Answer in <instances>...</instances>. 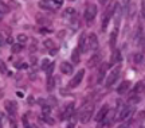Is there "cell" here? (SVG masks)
Instances as JSON below:
<instances>
[{"label":"cell","instance_id":"6da1fadb","mask_svg":"<svg viewBox=\"0 0 145 128\" xmlns=\"http://www.w3.org/2000/svg\"><path fill=\"white\" fill-rule=\"evenodd\" d=\"M93 112H94V105L93 104H88V105L82 109L81 115H79V121L82 124L89 123L90 119H91V116H93Z\"/></svg>","mask_w":145,"mask_h":128},{"label":"cell","instance_id":"7a4b0ae2","mask_svg":"<svg viewBox=\"0 0 145 128\" xmlns=\"http://www.w3.org/2000/svg\"><path fill=\"white\" fill-rule=\"evenodd\" d=\"M122 15H124V8H121V3L117 1L114 4V12H113V19H114L116 28H118L120 23H121V19H122Z\"/></svg>","mask_w":145,"mask_h":128},{"label":"cell","instance_id":"3957f363","mask_svg":"<svg viewBox=\"0 0 145 128\" xmlns=\"http://www.w3.org/2000/svg\"><path fill=\"white\" fill-rule=\"evenodd\" d=\"M83 16H85L86 22H93V19L97 16V5L95 4H89L88 7H86V10H85Z\"/></svg>","mask_w":145,"mask_h":128},{"label":"cell","instance_id":"277c9868","mask_svg":"<svg viewBox=\"0 0 145 128\" xmlns=\"http://www.w3.org/2000/svg\"><path fill=\"white\" fill-rule=\"evenodd\" d=\"M83 77H85V69H81L79 72L75 73V76L72 77V80L69 84V88H77L81 82H82Z\"/></svg>","mask_w":145,"mask_h":128},{"label":"cell","instance_id":"5b68a950","mask_svg":"<svg viewBox=\"0 0 145 128\" xmlns=\"http://www.w3.org/2000/svg\"><path fill=\"white\" fill-rule=\"evenodd\" d=\"M120 72H121V67L120 66H117V67H114L113 69V72L109 74V77H108V80H106V86L108 88H110L112 85H113L114 82L118 80V77H120Z\"/></svg>","mask_w":145,"mask_h":128},{"label":"cell","instance_id":"8992f818","mask_svg":"<svg viewBox=\"0 0 145 128\" xmlns=\"http://www.w3.org/2000/svg\"><path fill=\"white\" fill-rule=\"evenodd\" d=\"M4 107H5V111L8 112V115H10V116H15L16 112H18V105H16L15 101L5 100V101H4Z\"/></svg>","mask_w":145,"mask_h":128},{"label":"cell","instance_id":"52a82bcc","mask_svg":"<svg viewBox=\"0 0 145 128\" xmlns=\"http://www.w3.org/2000/svg\"><path fill=\"white\" fill-rule=\"evenodd\" d=\"M88 47H89V50H93V51L98 49V38L93 32L88 36Z\"/></svg>","mask_w":145,"mask_h":128},{"label":"cell","instance_id":"ba28073f","mask_svg":"<svg viewBox=\"0 0 145 128\" xmlns=\"http://www.w3.org/2000/svg\"><path fill=\"white\" fill-rule=\"evenodd\" d=\"M113 12H114V8H113V7H109L108 11L105 12V15H104V20H102V26H101V28H102V31L106 30V27H108L109 22H110V19H112V16H113Z\"/></svg>","mask_w":145,"mask_h":128},{"label":"cell","instance_id":"9c48e42d","mask_svg":"<svg viewBox=\"0 0 145 128\" xmlns=\"http://www.w3.org/2000/svg\"><path fill=\"white\" fill-rule=\"evenodd\" d=\"M132 112H133V108H132V105H129V104L124 105L122 111L120 112V120H125V119H128L130 115H132Z\"/></svg>","mask_w":145,"mask_h":128},{"label":"cell","instance_id":"30bf717a","mask_svg":"<svg viewBox=\"0 0 145 128\" xmlns=\"http://www.w3.org/2000/svg\"><path fill=\"white\" fill-rule=\"evenodd\" d=\"M74 115V102H70V104H67V107L65 108V111H63L62 113V120H65V119H70Z\"/></svg>","mask_w":145,"mask_h":128},{"label":"cell","instance_id":"8fae6325","mask_svg":"<svg viewBox=\"0 0 145 128\" xmlns=\"http://www.w3.org/2000/svg\"><path fill=\"white\" fill-rule=\"evenodd\" d=\"M78 46H79V49H81V51H82V53H86V51L89 50V47H88V38H86V35H85V34H82V35H81L79 42H78Z\"/></svg>","mask_w":145,"mask_h":128},{"label":"cell","instance_id":"7c38bea8","mask_svg":"<svg viewBox=\"0 0 145 128\" xmlns=\"http://www.w3.org/2000/svg\"><path fill=\"white\" fill-rule=\"evenodd\" d=\"M72 70H74V67H72V65L70 63V62H62L61 63V72L63 73V74H71Z\"/></svg>","mask_w":145,"mask_h":128},{"label":"cell","instance_id":"4fadbf2b","mask_svg":"<svg viewBox=\"0 0 145 128\" xmlns=\"http://www.w3.org/2000/svg\"><path fill=\"white\" fill-rule=\"evenodd\" d=\"M108 67H109L108 63H104L102 66L99 67L98 77H97V82H98V84H101V82H102V80L105 78V74H106V70H108Z\"/></svg>","mask_w":145,"mask_h":128},{"label":"cell","instance_id":"5bb4252c","mask_svg":"<svg viewBox=\"0 0 145 128\" xmlns=\"http://www.w3.org/2000/svg\"><path fill=\"white\" fill-rule=\"evenodd\" d=\"M108 113H109V107H108V105H104V108H102V109L97 113L95 120H97V121H102V120L106 117V115H108Z\"/></svg>","mask_w":145,"mask_h":128},{"label":"cell","instance_id":"9a60e30c","mask_svg":"<svg viewBox=\"0 0 145 128\" xmlns=\"http://www.w3.org/2000/svg\"><path fill=\"white\" fill-rule=\"evenodd\" d=\"M99 61H101V57H99L98 54H94V55L91 57L90 59H89L88 66H89V67H94V66H97Z\"/></svg>","mask_w":145,"mask_h":128},{"label":"cell","instance_id":"2e32d148","mask_svg":"<svg viewBox=\"0 0 145 128\" xmlns=\"http://www.w3.org/2000/svg\"><path fill=\"white\" fill-rule=\"evenodd\" d=\"M75 10L74 8H71V7H69V8H66V10L63 11V14H62V16L63 18H66V19H71L72 16H75Z\"/></svg>","mask_w":145,"mask_h":128},{"label":"cell","instance_id":"e0dca14e","mask_svg":"<svg viewBox=\"0 0 145 128\" xmlns=\"http://www.w3.org/2000/svg\"><path fill=\"white\" fill-rule=\"evenodd\" d=\"M129 86H130V82L129 81H122V82H121V85L118 86V89H117V92H118L120 94H124V93L129 89Z\"/></svg>","mask_w":145,"mask_h":128},{"label":"cell","instance_id":"ac0fdd59","mask_svg":"<svg viewBox=\"0 0 145 128\" xmlns=\"http://www.w3.org/2000/svg\"><path fill=\"white\" fill-rule=\"evenodd\" d=\"M117 35H118V28H114L113 32L110 34V47H112V49L116 46V42H117Z\"/></svg>","mask_w":145,"mask_h":128},{"label":"cell","instance_id":"d6986e66","mask_svg":"<svg viewBox=\"0 0 145 128\" xmlns=\"http://www.w3.org/2000/svg\"><path fill=\"white\" fill-rule=\"evenodd\" d=\"M110 61L113 62V63L122 61V57H121V51H120V50H114L113 54H112V59H110Z\"/></svg>","mask_w":145,"mask_h":128},{"label":"cell","instance_id":"ffe728a7","mask_svg":"<svg viewBox=\"0 0 145 128\" xmlns=\"http://www.w3.org/2000/svg\"><path fill=\"white\" fill-rule=\"evenodd\" d=\"M144 90V82H137L135 85V88H133V94H137V93H141Z\"/></svg>","mask_w":145,"mask_h":128},{"label":"cell","instance_id":"44dd1931","mask_svg":"<svg viewBox=\"0 0 145 128\" xmlns=\"http://www.w3.org/2000/svg\"><path fill=\"white\" fill-rule=\"evenodd\" d=\"M128 7H129V8H125V10L128 11V14H126V16H128V18H129V19H132V18H133V15H135L136 14V11H135V8H133V3H128Z\"/></svg>","mask_w":145,"mask_h":128},{"label":"cell","instance_id":"7402d4cb","mask_svg":"<svg viewBox=\"0 0 145 128\" xmlns=\"http://www.w3.org/2000/svg\"><path fill=\"white\" fill-rule=\"evenodd\" d=\"M54 86H55V78L54 77H48L47 78V90H50L51 92L52 89H54Z\"/></svg>","mask_w":145,"mask_h":128},{"label":"cell","instance_id":"603a6c76","mask_svg":"<svg viewBox=\"0 0 145 128\" xmlns=\"http://www.w3.org/2000/svg\"><path fill=\"white\" fill-rule=\"evenodd\" d=\"M71 61H72V63H75V65H78L79 63V51L78 50H74L72 51V54H71Z\"/></svg>","mask_w":145,"mask_h":128},{"label":"cell","instance_id":"cb8c5ba5","mask_svg":"<svg viewBox=\"0 0 145 128\" xmlns=\"http://www.w3.org/2000/svg\"><path fill=\"white\" fill-rule=\"evenodd\" d=\"M51 1H39V7L43 10H51Z\"/></svg>","mask_w":145,"mask_h":128},{"label":"cell","instance_id":"d4e9b609","mask_svg":"<svg viewBox=\"0 0 145 128\" xmlns=\"http://www.w3.org/2000/svg\"><path fill=\"white\" fill-rule=\"evenodd\" d=\"M43 46L46 47V49H50V50L55 49V46H54V41H51V39H46V41L43 42Z\"/></svg>","mask_w":145,"mask_h":128},{"label":"cell","instance_id":"484cf974","mask_svg":"<svg viewBox=\"0 0 145 128\" xmlns=\"http://www.w3.org/2000/svg\"><path fill=\"white\" fill-rule=\"evenodd\" d=\"M50 66H51V61H50V59H47V58H44V59L42 61L40 67L43 69V70H47V69H48Z\"/></svg>","mask_w":145,"mask_h":128},{"label":"cell","instance_id":"4316f807","mask_svg":"<svg viewBox=\"0 0 145 128\" xmlns=\"http://www.w3.org/2000/svg\"><path fill=\"white\" fill-rule=\"evenodd\" d=\"M7 12H10V7L5 3L0 1V14H7Z\"/></svg>","mask_w":145,"mask_h":128},{"label":"cell","instance_id":"83f0119b","mask_svg":"<svg viewBox=\"0 0 145 128\" xmlns=\"http://www.w3.org/2000/svg\"><path fill=\"white\" fill-rule=\"evenodd\" d=\"M16 39L19 41V43H20V45H23V43H26V42L28 41V36H27L26 34H19V35L16 36Z\"/></svg>","mask_w":145,"mask_h":128},{"label":"cell","instance_id":"f1b7e54d","mask_svg":"<svg viewBox=\"0 0 145 128\" xmlns=\"http://www.w3.org/2000/svg\"><path fill=\"white\" fill-rule=\"evenodd\" d=\"M22 49H23V45H20V43H14L11 50H12V53H15L16 54V53H20Z\"/></svg>","mask_w":145,"mask_h":128},{"label":"cell","instance_id":"f546056e","mask_svg":"<svg viewBox=\"0 0 145 128\" xmlns=\"http://www.w3.org/2000/svg\"><path fill=\"white\" fill-rule=\"evenodd\" d=\"M133 61H135L136 63H141V62L144 61V55H142L141 53H137V54L133 55Z\"/></svg>","mask_w":145,"mask_h":128},{"label":"cell","instance_id":"4dcf8cb0","mask_svg":"<svg viewBox=\"0 0 145 128\" xmlns=\"http://www.w3.org/2000/svg\"><path fill=\"white\" fill-rule=\"evenodd\" d=\"M36 22L39 23V24H43V23H46V18L44 16H42V15H36Z\"/></svg>","mask_w":145,"mask_h":128},{"label":"cell","instance_id":"1f68e13d","mask_svg":"<svg viewBox=\"0 0 145 128\" xmlns=\"http://www.w3.org/2000/svg\"><path fill=\"white\" fill-rule=\"evenodd\" d=\"M0 72L1 73H7V66H5V62L4 61H1V59H0Z\"/></svg>","mask_w":145,"mask_h":128},{"label":"cell","instance_id":"d6a6232c","mask_svg":"<svg viewBox=\"0 0 145 128\" xmlns=\"http://www.w3.org/2000/svg\"><path fill=\"white\" fill-rule=\"evenodd\" d=\"M140 101V97H130L129 98V102H128V104H137V102Z\"/></svg>","mask_w":145,"mask_h":128},{"label":"cell","instance_id":"836d02e7","mask_svg":"<svg viewBox=\"0 0 145 128\" xmlns=\"http://www.w3.org/2000/svg\"><path fill=\"white\" fill-rule=\"evenodd\" d=\"M141 15L142 19H145V1H141Z\"/></svg>","mask_w":145,"mask_h":128},{"label":"cell","instance_id":"e575fe53","mask_svg":"<svg viewBox=\"0 0 145 128\" xmlns=\"http://www.w3.org/2000/svg\"><path fill=\"white\" fill-rule=\"evenodd\" d=\"M43 120H44L46 123H48V124H54V120H52L51 117H48V116H43Z\"/></svg>","mask_w":145,"mask_h":128},{"label":"cell","instance_id":"d590c367","mask_svg":"<svg viewBox=\"0 0 145 128\" xmlns=\"http://www.w3.org/2000/svg\"><path fill=\"white\" fill-rule=\"evenodd\" d=\"M51 3H52L54 5H57V7H61V5L63 4V1H62V0H55V1H51Z\"/></svg>","mask_w":145,"mask_h":128},{"label":"cell","instance_id":"8d00e7d4","mask_svg":"<svg viewBox=\"0 0 145 128\" xmlns=\"http://www.w3.org/2000/svg\"><path fill=\"white\" fill-rule=\"evenodd\" d=\"M4 43H5V39H4V36H3V34L0 32V47L4 46Z\"/></svg>","mask_w":145,"mask_h":128},{"label":"cell","instance_id":"74e56055","mask_svg":"<svg viewBox=\"0 0 145 128\" xmlns=\"http://www.w3.org/2000/svg\"><path fill=\"white\" fill-rule=\"evenodd\" d=\"M57 51H58V49L55 47V49H52V50H50V54H51V55H55V54H57Z\"/></svg>","mask_w":145,"mask_h":128},{"label":"cell","instance_id":"f35d334b","mask_svg":"<svg viewBox=\"0 0 145 128\" xmlns=\"http://www.w3.org/2000/svg\"><path fill=\"white\" fill-rule=\"evenodd\" d=\"M10 124H11V127H12V128H18V127H16V123L14 121V120H10Z\"/></svg>","mask_w":145,"mask_h":128},{"label":"cell","instance_id":"ab89813d","mask_svg":"<svg viewBox=\"0 0 145 128\" xmlns=\"http://www.w3.org/2000/svg\"><path fill=\"white\" fill-rule=\"evenodd\" d=\"M31 63H32V65H35V63H36V58H35V57H31Z\"/></svg>","mask_w":145,"mask_h":128},{"label":"cell","instance_id":"60d3db41","mask_svg":"<svg viewBox=\"0 0 145 128\" xmlns=\"http://www.w3.org/2000/svg\"><path fill=\"white\" fill-rule=\"evenodd\" d=\"M5 42H8V43H12V42H14V39H12V38H11V36H10V38H8V39H7V41H5Z\"/></svg>","mask_w":145,"mask_h":128},{"label":"cell","instance_id":"b9f144b4","mask_svg":"<svg viewBox=\"0 0 145 128\" xmlns=\"http://www.w3.org/2000/svg\"><path fill=\"white\" fill-rule=\"evenodd\" d=\"M67 128H75V127H74V123H70V124L67 125Z\"/></svg>","mask_w":145,"mask_h":128},{"label":"cell","instance_id":"7bdbcfd3","mask_svg":"<svg viewBox=\"0 0 145 128\" xmlns=\"http://www.w3.org/2000/svg\"><path fill=\"white\" fill-rule=\"evenodd\" d=\"M24 124H26V127H24V128H31V127H30V125H28V124L26 123V121H24Z\"/></svg>","mask_w":145,"mask_h":128},{"label":"cell","instance_id":"ee69618b","mask_svg":"<svg viewBox=\"0 0 145 128\" xmlns=\"http://www.w3.org/2000/svg\"><path fill=\"white\" fill-rule=\"evenodd\" d=\"M120 128H125V127H124V125H121V127H120Z\"/></svg>","mask_w":145,"mask_h":128},{"label":"cell","instance_id":"f6af8a7d","mask_svg":"<svg viewBox=\"0 0 145 128\" xmlns=\"http://www.w3.org/2000/svg\"><path fill=\"white\" fill-rule=\"evenodd\" d=\"M0 20H1V14H0Z\"/></svg>","mask_w":145,"mask_h":128}]
</instances>
